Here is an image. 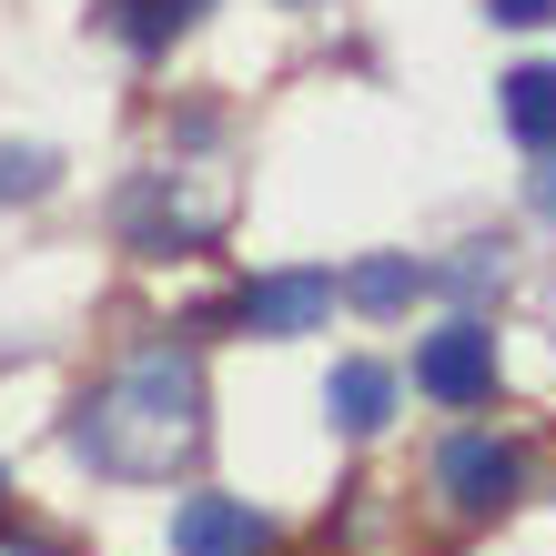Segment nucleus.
<instances>
[{
	"label": "nucleus",
	"instance_id": "obj_1",
	"mask_svg": "<svg viewBox=\"0 0 556 556\" xmlns=\"http://www.w3.org/2000/svg\"><path fill=\"white\" fill-rule=\"evenodd\" d=\"M72 455L122 485H162L173 466H192L203 455V365H192V344H142L102 395H81Z\"/></svg>",
	"mask_w": 556,
	"mask_h": 556
},
{
	"label": "nucleus",
	"instance_id": "obj_2",
	"mask_svg": "<svg viewBox=\"0 0 556 556\" xmlns=\"http://www.w3.org/2000/svg\"><path fill=\"white\" fill-rule=\"evenodd\" d=\"M516 485H527V455H516L506 435H485V425L445 435V455H435V496H445L455 516H506Z\"/></svg>",
	"mask_w": 556,
	"mask_h": 556
},
{
	"label": "nucleus",
	"instance_id": "obj_3",
	"mask_svg": "<svg viewBox=\"0 0 556 556\" xmlns=\"http://www.w3.org/2000/svg\"><path fill=\"white\" fill-rule=\"evenodd\" d=\"M415 384H425L435 405H455V415L485 405V395H496V324H485V314L435 324V334L415 344Z\"/></svg>",
	"mask_w": 556,
	"mask_h": 556
},
{
	"label": "nucleus",
	"instance_id": "obj_4",
	"mask_svg": "<svg viewBox=\"0 0 556 556\" xmlns=\"http://www.w3.org/2000/svg\"><path fill=\"white\" fill-rule=\"evenodd\" d=\"M324 314H334V274H264V283L233 293V324H243V334H264V344L314 334Z\"/></svg>",
	"mask_w": 556,
	"mask_h": 556
},
{
	"label": "nucleus",
	"instance_id": "obj_5",
	"mask_svg": "<svg viewBox=\"0 0 556 556\" xmlns=\"http://www.w3.org/2000/svg\"><path fill=\"white\" fill-rule=\"evenodd\" d=\"M274 527L243 496H182L173 506V556H264Z\"/></svg>",
	"mask_w": 556,
	"mask_h": 556
},
{
	"label": "nucleus",
	"instance_id": "obj_6",
	"mask_svg": "<svg viewBox=\"0 0 556 556\" xmlns=\"http://www.w3.org/2000/svg\"><path fill=\"white\" fill-rule=\"evenodd\" d=\"M415 293H435V264H415V253H365V264L344 274V304L354 314H405Z\"/></svg>",
	"mask_w": 556,
	"mask_h": 556
},
{
	"label": "nucleus",
	"instance_id": "obj_7",
	"mask_svg": "<svg viewBox=\"0 0 556 556\" xmlns=\"http://www.w3.org/2000/svg\"><path fill=\"white\" fill-rule=\"evenodd\" d=\"M203 11H213V0H102V30L122 51H173Z\"/></svg>",
	"mask_w": 556,
	"mask_h": 556
},
{
	"label": "nucleus",
	"instance_id": "obj_8",
	"mask_svg": "<svg viewBox=\"0 0 556 556\" xmlns=\"http://www.w3.org/2000/svg\"><path fill=\"white\" fill-rule=\"evenodd\" d=\"M496 102H506V132L527 142V152H556V61L506 72V81H496Z\"/></svg>",
	"mask_w": 556,
	"mask_h": 556
},
{
	"label": "nucleus",
	"instance_id": "obj_9",
	"mask_svg": "<svg viewBox=\"0 0 556 556\" xmlns=\"http://www.w3.org/2000/svg\"><path fill=\"white\" fill-rule=\"evenodd\" d=\"M324 405H334V425H344V435H375V425L395 415V375H384V365H365V354H344V365H334V384H324Z\"/></svg>",
	"mask_w": 556,
	"mask_h": 556
},
{
	"label": "nucleus",
	"instance_id": "obj_10",
	"mask_svg": "<svg viewBox=\"0 0 556 556\" xmlns=\"http://www.w3.org/2000/svg\"><path fill=\"white\" fill-rule=\"evenodd\" d=\"M435 283H445L455 304L476 314V304H496V293L516 283V264H506V243H466V253H455V264H435Z\"/></svg>",
	"mask_w": 556,
	"mask_h": 556
},
{
	"label": "nucleus",
	"instance_id": "obj_11",
	"mask_svg": "<svg viewBox=\"0 0 556 556\" xmlns=\"http://www.w3.org/2000/svg\"><path fill=\"white\" fill-rule=\"evenodd\" d=\"M51 192V152H0V203H30Z\"/></svg>",
	"mask_w": 556,
	"mask_h": 556
},
{
	"label": "nucleus",
	"instance_id": "obj_12",
	"mask_svg": "<svg viewBox=\"0 0 556 556\" xmlns=\"http://www.w3.org/2000/svg\"><path fill=\"white\" fill-rule=\"evenodd\" d=\"M485 11H496L506 30H536V21H556V0H485Z\"/></svg>",
	"mask_w": 556,
	"mask_h": 556
},
{
	"label": "nucleus",
	"instance_id": "obj_13",
	"mask_svg": "<svg viewBox=\"0 0 556 556\" xmlns=\"http://www.w3.org/2000/svg\"><path fill=\"white\" fill-rule=\"evenodd\" d=\"M536 213L556 223V152H546V173H536Z\"/></svg>",
	"mask_w": 556,
	"mask_h": 556
},
{
	"label": "nucleus",
	"instance_id": "obj_14",
	"mask_svg": "<svg viewBox=\"0 0 556 556\" xmlns=\"http://www.w3.org/2000/svg\"><path fill=\"white\" fill-rule=\"evenodd\" d=\"M0 556H61V546H41V536H0Z\"/></svg>",
	"mask_w": 556,
	"mask_h": 556
}]
</instances>
